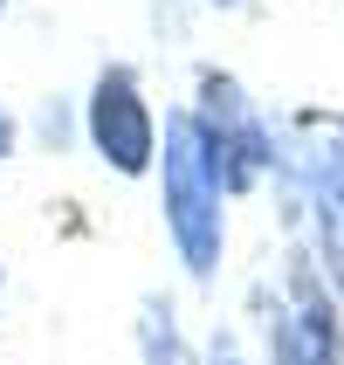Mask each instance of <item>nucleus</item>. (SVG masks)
Wrapping results in <instances>:
<instances>
[{
	"mask_svg": "<svg viewBox=\"0 0 344 365\" xmlns=\"http://www.w3.org/2000/svg\"><path fill=\"white\" fill-rule=\"evenodd\" d=\"M159 214H165V235L179 248V262L193 283H214L221 276V255H227V193L214 180V165H207L200 138H193V118L172 110L159 131Z\"/></svg>",
	"mask_w": 344,
	"mask_h": 365,
	"instance_id": "nucleus-1",
	"label": "nucleus"
},
{
	"mask_svg": "<svg viewBox=\"0 0 344 365\" xmlns=\"http://www.w3.org/2000/svg\"><path fill=\"white\" fill-rule=\"evenodd\" d=\"M276 165L289 173L310 221V262L344 297V118L338 110H296L276 131Z\"/></svg>",
	"mask_w": 344,
	"mask_h": 365,
	"instance_id": "nucleus-2",
	"label": "nucleus"
},
{
	"mask_svg": "<svg viewBox=\"0 0 344 365\" xmlns=\"http://www.w3.org/2000/svg\"><path fill=\"white\" fill-rule=\"evenodd\" d=\"M186 118H193V138H200L221 193H255V186L276 173V124H269L262 103L241 90V76L200 69V97L186 103Z\"/></svg>",
	"mask_w": 344,
	"mask_h": 365,
	"instance_id": "nucleus-3",
	"label": "nucleus"
},
{
	"mask_svg": "<svg viewBox=\"0 0 344 365\" xmlns=\"http://www.w3.org/2000/svg\"><path fill=\"white\" fill-rule=\"evenodd\" d=\"M262 365H344V310L338 289L324 283V269L310 255H289L283 262V289L269 304L262 324Z\"/></svg>",
	"mask_w": 344,
	"mask_h": 365,
	"instance_id": "nucleus-4",
	"label": "nucleus"
},
{
	"mask_svg": "<svg viewBox=\"0 0 344 365\" xmlns=\"http://www.w3.org/2000/svg\"><path fill=\"white\" fill-rule=\"evenodd\" d=\"M83 138L124 180H145L159 165V110H152V97H145L131 62H103L97 69L90 97H83Z\"/></svg>",
	"mask_w": 344,
	"mask_h": 365,
	"instance_id": "nucleus-5",
	"label": "nucleus"
},
{
	"mask_svg": "<svg viewBox=\"0 0 344 365\" xmlns=\"http://www.w3.org/2000/svg\"><path fill=\"white\" fill-rule=\"evenodd\" d=\"M138 359L145 365H200L193 338L179 331V310L165 304V297H145L138 304Z\"/></svg>",
	"mask_w": 344,
	"mask_h": 365,
	"instance_id": "nucleus-6",
	"label": "nucleus"
},
{
	"mask_svg": "<svg viewBox=\"0 0 344 365\" xmlns=\"http://www.w3.org/2000/svg\"><path fill=\"white\" fill-rule=\"evenodd\" d=\"M200 365H255V359H248L241 331H214V338H207V351H200Z\"/></svg>",
	"mask_w": 344,
	"mask_h": 365,
	"instance_id": "nucleus-7",
	"label": "nucleus"
},
{
	"mask_svg": "<svg viewBox=\"0 0 344 365\" xmlns=\"http://www.w3.org/2000/svg\"><path fill=\"white\" fill-rule=\"evenodd\" d=\"M62 131H69V110H62V103H48V110H41V138L62 145Z\"/></svg>",
	"mask_w": 344,
	"mask_h": 365,
	"instance_id": "nucleus-8",
	"label": "nucleus"
},
{
	"mask_svg": "<svg viewBox=\"0 0 344 365\" xmlns=\"http://www.w3.org/2000/svg\"><path fill=\"white\" fill-rule=\"evenodd\" d=\"M14 138H21V124H14V110H7V103H0V159H7V152H14Z\"/></svg>",
	"mask_w": 344,
	"mask_h": 365,
	"instance_id": "nucleus-9",
	"label": "nucleus"
},
{
	"mask_svg": "<svg viewBox=\"0 0 344 365\" xmlns=\"http://www.w3.org/2000/svg\"><path fill=\"white\" fill-rule=\"evenodd\" d=\"M207 7H241V0H207Z\"/></svg>",
	"mask_w": 344,
	"mask_h": 365,
	"instance_id": "nucleus-10",
	"label": "nucleus"
},
{
	"mask_svg": "<svg viewBox=\"0 0 344 365\" xmlns=\"http://www.w3.org/2000/svg\"><path fill=\"white\" fill-rule=\"evenodd\" d=\"M0 297H7V269H0Z\"/></svg>",
	"mask_w": 344,
	"mask_h": 365,
	"instance_id": "nucleus-11",
	"label": "nucleus"
},
{
	"mask_svg": "<svg viewBox=\"0 0 344 365\" xmlns=\"http://www.w3.org/2000/svg\"><path fill=\"white\" fill-rule=\"evenodd\" d=\"M0 14H7V0H0Z\"/></svg>",
	"mask_w": 344,
	"mask_h": 365,
	"instance_id": "nucleus-12",
	"label": "nucleus"
}]
</instances>
